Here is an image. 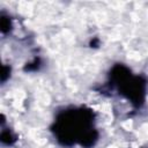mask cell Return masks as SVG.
Returning <instances> with one entry per match:
<instances>
[{"instance_id": "cell-1", "label": "cell", "mask_w": 148, "mask_h": 148, "mask_svg": "<svg viewBox=\"0 0 148 148\" xmlns=\"http://www.w3.org/2000/svg\"><path fill=\"white\" fill-rule=\"evenodd\" d=\"M92 114L84 110H73L72 112L64 113L58 118L57 134L62 143L68 145L75 140H81V143L89 147L92 146L97 139L95 131L82 130L91 124Z\"/></svg>"}, {"instance_id": "cell-2", "label": "cell", "mask_w": 148, "mask_h": 148, "mask_svg": "<svg viewBox=\"0 0 148 148\" xmlns=\"http://www.w3.org/2000/svg\"><path fill=\"white\" fill-rule=\"evenodd\" d=\"M1 140H2V142H5V143H12V142L15 141V139L12 136L10 132H3L2 135H1Z\"/></svg>"}, {"instance_id": "cell-3", "label": "cell", "mask_w": 148, "mask_h": 148, "mask_svg": "<svg viewBox=\"0 0 148 148\" xmlns=\"http://www.w3.org/2000/svg\"><path fill=\"white\" fill-rule=\"evenodd\" d=\"M7 27L9 28V20H6L5 17H2V20H1V29H2L3 32L6 31Z\"/></svg>"}]
</instances>
